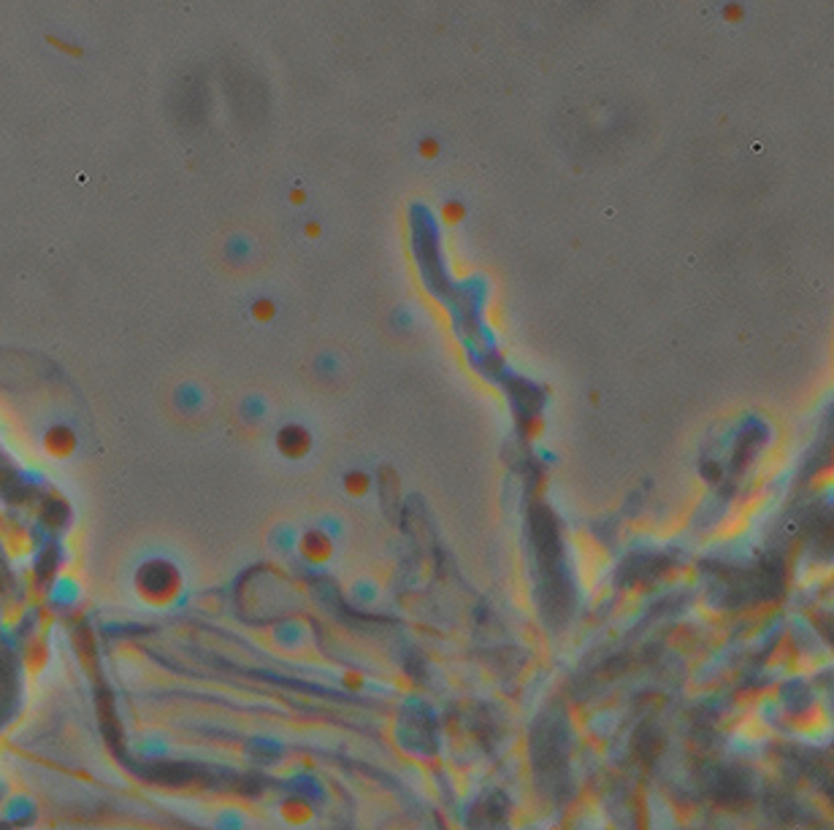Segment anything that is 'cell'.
I'll return each mask as SVG.
<instances>
[{
    "instance_id": "3",
    "label": "cell",
    "mask_w": 834,
    "mask_h": 830,
    "mask_svg": "<svg viewBox=\"0 0 834 830\" xmlns=\"http://www.w3.org/2000/svg\"><path fill=\"white\" fill-rule=\"evenodd\" d=\"M280 449L285 454H291V458H301L309 449V436L301 428H285L280 434Z\"/></svg>"
},
{
    "instance_id": "2",
    "label": "cell",
    "mask_w": 834,
    "mask_h": 830,
    "mask_svg": "<svg viewBox=\"0 0 834 830\" xmlns=\"http://www.w3.org/2000/svg\"><path fill=\"white\" fill-rule=\"evenodd\" d=\"M44 449H47L52 458L62 460L77 449V436H73L71 428H52L47 434V439H44Z\"/></svg>"
},
{
    "instance_id": "1",
    "label": "cell",
    "mask_w": 834,
    "mask_h": 830,
    "mask_svg": "<svg viewBox=\"0 0 834 830\" xmlns=\"http://www.w3.org/2000/svg\"><path fill=\"white\" fill-rule=\"evenodd\" d=\"M136 590H139V598L150 606H168L177 601L181 577L172 562L150 560L136 573Z\"/></svg>"
}]
</instances>
